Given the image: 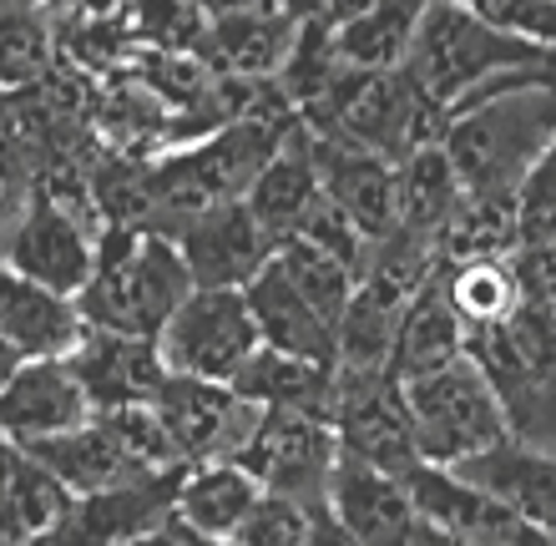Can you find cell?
<instances>
[{
	"label": "cell",
	"mask_w": 556,
	"mask_h": 546,
	"mask_svg": "<svg viewBox=\"0 0 556 546\" xmlns=\"http://www.w3.org/2000/svg\"><path fill=\"white\" fill-rule=\"evenodd\" d=\"M314 163H319L324 198L369 238L395 233V163H384L380 152H365L339 137H314Z\"/></svg>",
	"instance_id": "17"
},
{
	"label": "cell",
	"mask_w": 556,
	"mask_h": 546,
	"mask_svg": "<svg viewBox=\"0 0 556 546\" xmlns=\"http://www.w3.org/2000/svg\"><path fill=\"white\" fill-rule=\"evenodd\" d=\"M264 486L243 460H207V466H188L177 481V506L173 526L198 536H238V526L249 521L258 506Z\"/></svg>",
	"instance_id": "22"
},
{
	"label": "cell",
	"mask_w": 556,
	"mask_h": 546,
	"mask_svg": "<svg viewBox=\"0 0 556 546\" xmlns=\"http://www.w3.org/2000/svg\"><path fill=\"white\" fill-rule=\"evenodd\" d=\"M0 546H30V542H21L15 532H5V526H0Z\"/></svg>",
	"instance_id": "43"
},
{
	"label": "cell",
	"mask_w": 556,
	"mask_h": 546,
	"mask_svg": "<svg viewBox=\"0 0 556 546\" xmlns=\"http://www.w3.org/2000/svg\"><path fill=\"white\" fill-rule=\"evenodd\" d=\"M516 207H521V249L556 253V137L542 163L531 167V178L521 182Z\"/></svg>",
	"instance_id": "32"
},
{
	"label": "cell",
	"mask_w": 556,
	"mask_h": 546,
	"mask_svg": "<svg viewBox=\"0 0 556 546\" xmlns=\"http://www.w3.org/2000/svg\"><path fill=\"white\" fill-rule=\"evenodd\" d=\"M405 390V410L415 426V445H420L425 466H466V460L496 450L501 441H511L506 430V410H501L496 390L481 374L476 359H455L440 374L400 384Z\"/></svg>",
	"instance_id": "5"
},
{
	"label": "cell",
	"mask_w": 556,
	"mask_h": 546,
	"mask_svg": "<svg viewBox=\"0 0 556 546\" xmlns=\"http://www.w3.org/2000/svg\"><path fill=\"white\" fill-rule=\"evenodd\" d=\"M132 5H137V0H132Z\"/></svg>",
	"instance_id": "45"
},
{
	"label": "cell",
	"mask_w": 556,
	"mask_h": 546,
	"mask_svg": "<svg viewBox=\"0 0 556 546\" xmlns=\"http://www.w3.org/2000/svg\"><path fill=\"white\" fill-rule=\"evenodd\" d=\"M425 11H430V0H380L375 11L334 30L339 56L350 61L354 72H400L415 51Z\"/></svg>",
	"instance_id": "29"
},
{
	"label": "cell",
	"mask_w": 556,
	"mask_h": 546,
	"mask_svg": "<svg viewBox=\"0 0 556 546\" xmlns=\"http://www.w3.org/2000/svg\"><path fill=\"white\" fill-rule=\"evenodd\" d=\"M258 344L264 340L243 289H192L188 304L157 334V350L173 374L213 384H233L238 369L258 355Z\"/></svg>",
	"instance_id": "7"
},
{
	"label": "cell",
	"mask_w": 556,
	"mask_h": 546,
	"mask_svg": "<svg viewBox=\"0 0 556 546\" xmlns=\"http://www.w3.org/2000/svg\"><path fill=\"white\" fill-rule=\"evenodd\" d=\"M400 72L410 76L451 122L455 112H466V106L485 102L496 91L556 81V56L546 46L496 26L470 0H430L415 51Z\"/></svg>",
	"instance_id": "1"
},
{
	"label": "cell",
	"mask_w": 556,
	"mask_h": 546,
	"mask_svg": "<svg viewBox=\"0 0 556 546\" xmlns=\"http://www.w3.org/2000/svg\"><path fill=\"white\" fill-rule=\"evenodd\" d=\"M0 106H5V91H0Z\"/></svg>",
	"instance_id": "44"
},
{
	"label": "cell",
	"mask_w": 556,
	"mask_h": 546,
	"mask_svg": "<svg viewBox=\"0 0 556 546\" xmlns=\"http://www.w3.org/2000/svg\"><path fill=\"white\" fill-rule=\"evenodd\" d=\"M415 546H491V542H460V536H445V532L420 526V532H415Z\"/></svg>",
	"instance_id": "39"
},
{
	"label": "cell",
	"mask_w": 556,
	"mask_h": 546,
	"mask_svg": "<svg viewBox=\"0 0 556 546\" xmlns=\"http://www.w3.org/2000/svg\"><path fill=\"white\" fill-rule=\"evenodd\" d=\"M72 374L87 390L91 410H137L152 405L162 390V380L173 374L162 359L157 340H137V334H112V329H87L81 344L66 355Z\"/></svg>",
	"instance_id": "13"
},
{
	"label": "cell",
	"mask_w": 556,
	"mask_h": 546,
	"mask_svg": "<svg viewBox=\"0 0 556 546\" xmlns=\"http://www.w3.org/2000/svg\"><path fill=\"white\" fill-rule=\"evenodd\" d=\"M127 546H177V536H173V526H162V532L137 536V542H127Z\"/></svg>",
	"instance_id": "41"
},
{
	"label": "cell",
	"mask_w": 556,
	"mask_h": 546,
	"mask_svg": "<svg viewBox=\"0 0 556 546\" xmlns=\"http://www.w3.org/2000/svg\"><path fill=\"white\" fill-rule=\"evenodd\" d=\"M177 546H243L238 536H198V532H182V526H173Z\"/></svg>",
	"instance_id": "38"
},
{
	"label": "cell",
	"mask_w": 556,
	"mask_h": 546,
	"mask_svg": "<svg viewBox=\"0 0 556 546\" xmlns=\"http://www.w3.org/2000/svg\"><path fill=\"white\" fill-rule=\"evenodd\" d=\"M243 294H249L253 325H258V340H264L268 350H283V355H299V359H308V365L339 369L334 325L308 309V299L283 279V268L278 264H268Z\"/></svg>",
	"instance_id": "21"
},
{
	"label": "cell",
	"mask_w": 556,
	"mask_h": 546,
	"mask_svg": "<svg viewBox=\"0 0 556 546\" xmlns=\"http://www.w3.org/2000/svg\"><path fill=\"white\" fill-rule=\"evenodd\" d=\"M380 0H329V15H324L319 26H329V30H339V26H350V21H359L365 11H375Z\"/></svg>",
	"instance_id": "37"
},
{
	"label": "cell",
	"mask_w": 556,
	"mask_h": 546,
	"mask_svg": "<svg viewBox=\"0 0 556 546\" xmlns=\"http://www.w3.org/2000/svg\"><path fill=\"white\" fill-rule=\"evenodd\" d=\"M274 5L289 15L293 26H319L324 15H329V0H274Z\"/></svg>",
	"instance_id": "36"
},
{
	"label": "cell",
	"mask_w": 556,
	"mask_h": 546,
	"mask_svg": "<svg viewBox=\"0 0 556 546\" xmlns=\"http://www.w3.org/2000/svg\"><path fill=\"white\" fill-rule=\"evenodd\" d=\"M198 289L188 274V258L173 243V233L152 228H106L91 283L76 294L87 329H112V334H137L157 340L188 294Z\"/></svg>",
	"instance_id": "2"
},
{
	"label": "cell",
	"mask_w": 556,
	"mask_h": 546,
	"mask_svg": "<svg viewBox=\"0 0 556 546\" xmlns=\"http://www.w3.org/2000/svg\"><path fill=\"white\" fill-rule=\"evenodd\" d=\"M132 0H51V21L61 26H81V21H112V15H127Z\"/></svg>",
	"instance_id": "34"
},
{
	"label": "cell",
	"mask_w": 556,
	"mask_h": 546,
	"mask_svg": "<svg viewBox=\"0 0 556 546\" xmlns=\"http://www.w3.org/2000/svg\"><path fill=\"white\" fill-rule=\"evenodd\" d=\"M460 198H466V182H460V173L451 167L440 142L395 167V228L425 238V243L440 238V228L451 223Z\"/></svg>",
	"instance_id": "26"
},
{
	"label": "cell",
	"mask_w": 556,
	"mask_h": 546,
	"mask_svg": "<svg viewBox=\"0 0 556 546\" xmlns=\"http://www.w3.org/2000/svg\"><path fill=\"white\" fill-rule=\"evenodd\" d=\"M5 11H51V0H0V15Z\"/></svg>",
	"instance_id": "42"
},
{
	"label": "cell",
	"mask_w": 556,
	"mask_h": 546,
	"mask_svg": "<svg viewBox=\"0 0 556 546\" xmlns=\"http://www.w3.org/2000/svg\"><path fill=\"white\" fill-rule=\"evenodd\" d=\"M440 264H470V258H511L521 253V207L506 192H466L451 223L435 238Z\"/></svg>",
	"instance_id": "27"
},
{
	"label": "cell",
	"mask_w": 556,
	"mask_h": 546,
	"mask_svg": "<svg viewBox=\"0 0 556 546\" xmlns=\"http://www.w3.org/2000/svg\"><path fill=\"white\" fill-rule=\"evenodd\" d=\"M455 475H466L470 486H481L485 496H496L501 506H511L521 521H531L536 532L556 536V456L536 450L521 441H501L496 450L455 466Z\"/></svg>",
	"instance_id": "19"
},
{
	"label": "cell",
	"mask_w": 556,
	"mask_h": 546,
	"mask_svg": "<svg viewBox=\"0 0 556 546\" xmlns=\"http://www.w3.org/2000/svg\"><path fill=\"white\" fill-rule=\"evenodd\" d=\"M0 334L21 359H66L87 334L81 304L0 258Z\"/></svg>",
	"instance_id": "16"
},
{
	"label": "cell",
	"mask_w": 556,
	"mask_h": 546,
	"mask_svg": "<svg viewBox=\"0 0 556 546\" xmlns=\"http://www.w3.org/2000/svg\"><path fill=\"white\" fill-rule=\"evenodd\" d=\"M274 264L283 268V279H289L293 289L308 299V309L319 314V319H329V325H334V334H339V319H344V309H350L359 274H354L344 258H334V253H324V249H314V243H304V238L278 243Z\"/></svg>",
	"instance_id": "31"
},
{
	"label": "cell",
	"mask_w": 556,
	"mask_h": 546,
	"mask_svg": "<svg viewBox=\"0 0 556 546\" xmlns=\"http://www.w3.org/2000/svg\"><path fill=\"white\" fill-rule=\"evenodd\" d=\"M238 460L258 475L264 491L293 496L308 511H324L329 506V481H334L339 466V435L329 420H314V415L264 410L249 445L238 450Z\"/></svg>",
	"instance_id": "9"
},
{
	"label": "cell",
	"mask_w": 556,
	"mask_h": 546,
	"mask_svg": "<svg viewBox=\"0 0 556 546\" xmlns=\"http://www.w3.org/2000/svg\"><path fill=\"white\" fill-rule=\"evenodd\" d=\"M329 517L365 546H415V532H420L410 481L344 456H339L334 481H329Z\"/></svg>",
	"instance_id": "15"
},
{
	"label": "cell",
	"mask_w": 556,
	"mask_h": 546,
	"mask_svg": "<svg viewBox=\"0 0 556 546\" xmlns=\"http://www.w3.org/2000/svg\"><path fill=\"white\" fill-rule=\"evenodd\" d=\"M66 506H72V491L51 475V466H41L26 445L0 441V526L5 532L36 546Z\"/></svg>",
	"instance_id": "25"
},
{
	"label": "cell",
	"mask_w": 556,
	"mask_h": 546,
	"mask_svg": "<svg viewBox=\"0 0 556 546\" xmlns=\"http://www.w3.org/2000/svg\"><path fill=\"white\" fill-rule=\"evenodd\" d=\"M91 415L97 410L66 359H26L0 390V441L30 450V445L87 426Z\"/></svg>",
	"instance_id": "14"
},
{
	"label": "cell",
	"mask_w": 556,
	"mask_h": 546,
	"mask_svg": "<svg viewBox=\"0 0 556 546\" xmlns=\"http://www.w3.org/2000/svg\"><path fill=\"white\" fill-rule=\"evenodd\" d=\"M334 435L339 456L375 466V471L410 475L425 466L410 410H405V390L390 374L334 369Z\"/></svg>",
	"instance_id": "8"
},
{
	"label": "cell",
	"mask_w": 556,
	"mask_h": 546,
	"mask_svg": "<svg viewBox=\"0 0 556 546\" xmlns=\"http://www.w3.org/2000/svg\"><path fill=\"white\" fill-rule=\"evenodd\" d=\"M102 233L106 228L97 218L76 213L72 203H61L56 192H46L41 182H30L26 203L0 223V258L15 274L76 299L91 283Z\"/></svg>",
	"instance_id": "6"
},
{
	"label": "cell",
	"mask_w": 556,
	"mask_h": 546,
	"mask_svg": "<svg viewBox=\"0 0 556 546\" xmlns=\"http://www.w3.org/2000/svg\"><path fill=\"white\" fill-rule=\"evenodd\" d=\"M308 526H314V511L293 496H278V491H264L258 506L249 511V521L238 526V542L243 546H304Z\"/></svg>",
	"instance_id": "33"
},
{
	"label": "cell",
	"mask_w": 556,
	"mask_h": 546,
	"mask_svg": "<svg viewBox=\"0 0 556 546\" xmlns=\"http://www.w3.org/2000/svg\"><path fill=\"white\" fill-rule=\"evenodd\" d=\"M177 481H182V471L147 475V481L91 491V496H72L61 521L36 546H127L137 536L162 532V526H173Z\"/></svg>",
	"instance_id": "11"
},
{
	"label": "cell",
	"mask_w": 556,
	"mask_h": 546,
	"mask_svg": "<svg viewBox=\"0 0 556 546\" xmlns=\"http://www.w3.org/2000/svg\"><path fill=\"white\" fill-rule=\"evenodd\" d=\"M470 359L496 390L511 441L556 456V299L531 294L506 325L470 334Z\"/></svg>",
	"instance_id": "4"
},
{
	"label": "cell",
	"mask_w": 556,
	"mask_h": 546,
	"mask_svg": "<svg viewBox=\"0 0 556 546\" xmlns=\"http://www.w3.org/2000/svg\"><path fill=\"white\" fill-rule=\"evenodd\" d=\"M556 137V81L496 91L445 122L440 148L460 173L466 192H506L516 198L531 167L546 157Z\"/></svg>",
	"instance_id": "3"
},
{
	"label": "cell",
	"mask_w": 556,
	"mask_h": 546,
	"mask_svg": "<svg viewBox=\"0 0 556 546\" xmlns=\"http://www.w3.org/2000/svg\"><path fill=\"white\" fill-rule=\"evenodd\" d=\"M324 198V182H319V163H314V132L299 127V132L274 152V163L264 167V178L253 182L249 192V213L264 223L274 243L293 238L304 228L308 207Z\"/></svg>",
	"instance_id": "23"
},
{
	"label": "cell",
	"mask_w": 556,
	"mask_h": 546,
	"mask_svg": "<svg viewBox=\"0 0 556 546\" xmlns=\"http://www.w3.org/2000/svg\"><path fill=\"white\" fill-rule=\"evenodd\" d=\"M173 243L188 258V274L198 289H249L274 264V233L249 213V203L218 207L203 218H188L173 228Z\"/></svg>",
	"instance_id": "12"
},
{
	"label": "cell",
	"mask_w": 556,
	"mask_h": 546,
	"mask_svg": "<svg viewBox=\"0 0 556 546\" xmlns=\"http://www.w3.org/2000/svg\"><path fill=\"white\" fill-rule=\"evenodd\" d=\"M56 66H61V36H56L51 11L0 15V91L5 97H21V91L41 87Z\"/></svg>",
	"instance_id": "30"
},
{
	"label": "cell",
	"mask_w": 556,
	"mask_h": 546,
	"mask_svg": "<svg viewBox=\"0 0 556 546\" xmlns=\"http://www.w3.org/2000/svg\"><path fill=\"white\" fill-rule=\"evenodd\" d=\"M445 294L470 334L506 325L531 299L521 258H470V264H445Z\"/></svg>",
	"instance_id": "28"
},
{
	"label": "cell",
	"mask_w": 556,
	"mask_h": 546,
	"mask_svg": "<svg viewBox=\"0 0 556 546\" xmlns=\"http://www.w3.org/2000/svg\"><path fill=\"white\" fill-rule=\"evenodd\" d=\"M304 546H365V542L344 532V526L329 517V506H324V511H314V526H308V542Z\"/></svg>",
	"instance_id": "35"
},
{
	"label": "cell",
	"mask_w": 556,
	"mask_h": 546,
	"mask_svg": "<svg viewBox=\"0 0 556 546\" xmlns=\"http://www.w3.org/2000/svg\"><path fill=\"white\" fill-rule=\"evenodd\" d=\"M233 390L258 410H293L334 426V369L308 365V359L268 350V344H258V355L238 369Z\"/></svg>",
	"instance_id": "24"
},
{
	"label": "cell",
	"mask_w": 556,
	"mask_h": 546,
	"mask_svg": "<svg viewBox=\"0 0 556 546\" xmlns=\"http://www.w3.org/2000/svg\"><path fill=\"white\" fill-rule=\"evenodd\" d=\"M470 355V329L460 325L451 294H445V264L435 268V279L405 304L395 329V350H390V380L410 384L425 374L451 369L455 359Z\"/></svg>",
	"instance_id": "18"
},
{
	"label": "cell",
	"mask_w": 556,
	"mask_h": 546,
	"mask_svg": "<svg viewBox=\"0 0 556 546\" xmlns=\"http://www.w3.org/2000/svg\"><path fill=\"white\" fill-rule=\"evenodd\" d=\"M293 41H299V26H293L278 5H268V11H238V15L207 21L203 41H198V56H203L218 76L278 81Z\"/></svg>",
	"instance_id": "20"
},
{
	"label": "cell",
	"mask_w": 556,
	"mask_h": 546,
	"mask_svg": "<svg viewBox=\"0 0 556 546\" xmlns=\"http://www.w3.org/2000/svg\"><path fill=\"white\" fill-rule=\"evenodd\" d=\"M152 415L162 420L182 466H207V460H238L264 410L249 405L233 384L167 374L152 399Z\"/></svg>",
	"instance_id": "10"
},
{
	"label": "cell",
	"mask_w": 556,
	"mask_h": 546,
	"mask_svg": "<svg viewBox=\"0 0 556 546\" xmlns=\"http://www.w3.org/2000/svg\"><path fill=\"white\" fill-rule=\"evenodd\" d=\"M21 365H26V359L15 355L11 344H5V334H0V390H5V384H11V374H15V369H21Z\"/></svg>",
	"instance_id": "40"
}]
</instances>
